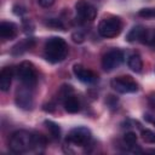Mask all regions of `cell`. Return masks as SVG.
<instances>
[{
  "label": "cell",
  "mask_w": 155,
  "mask_h": 155,
  "mask_svg": "<svg viewBox=\"0 0 155 155\" xmlns=\"http://www.w3.org/2000/svg\"><path fill=\"white\" fill-rule=\"evenodd\" d=\"M148 104L153 110H155V92H151L148 96Z\"/></svg>",
  "instance_id": "7402d4cb"
},
{
  "label": "cell",
  "mask_w": 155,
  "mask_h": 155,
  "mask_svg": "<svg viewBox=\"0 0 155 155\" xmlns=\"http://www.w3.org/2000/svg\"><path fill=\"white\" fill-rule=\"evenodd\" d=\"M75 11L80 21H84V22H92L97 16L96 7L87 0H79L75 4Z\"/></svg>",
  "instance_id": "9c48e42d"
},
{
  "label": "cell",
  "mask_w": 155,
  "mask_h": 155,
  "mask_svg": "<svg viewBox=\"0 0 155 155\" xmlns=\"http://www.w3.org/2000/svg\"><path fill=\"white\" fill-rule=\"evenodd\" d=\"M58 96L63 103L65 111L70 114H75L80 110V101L78 96L74 93V90L70 85H63L59 90Z\"/></svg>",
  "instance_id": "5b68a950"
},
{
  "label": "cell",
  "mask_w": 155,
  "mask_h": 155,
  "mask_svg": "<svg viewBox=\"0 0 155 155\" xmlns=\"http://www.w3.org/2000/svg\"><path fill=\"white\" fill-rule=\"evenodd\" d=\"M140 136L144 142L147 143H155V132H153L149 128H143L140 131Z\"/></svg>",
  "instance_id": "d6986e66"
},
{
  "label": "cell",
  "mask_w": 155,
  "mask_h": 155,
  "mask_svg": "<svg viewBox=\"0 0 155 155\" xmlns=\"http://www.w3.org/2000/svg\"><path fill=\"white\" fill-rule=\"evenodd\" d=\"M127 65L128 68L134 71V73H140L142 71V68H143V62H142V58L139 54L137 53H132L128 59H127Z\"/></svg>",
  "instance_id": "2e32d148"
},
{
  "label": "cell",
  "mask_w": 155,
  "mask_h": 155,
  "mask_svg": "<svg viewBox=\"0 0 155 155\" xmlns=\"http://www.w3.org/2000/svg\"><path fill=\"white\" fill-rule=\"evenodd\" d=\"M47 144L45 136L40 133L29 132L25 130L16 131L11 134L8 140V147L11 151L16 154H25L29 151L41 153Z\"/></svg>",
  "instance_id": "6da1fadb"
},
{
  "label": "cell",
  "mask_w": 155,
  "mask_h": 155,
  "mask_svg": "<svg viewBox=\"0 0 155 155\" xmlns=\"http://www.w3.org/2000/svg\"><path fill=\"white\" fill-rule=\"evenodd\" d=\"M17 34H18V27L13 22L2 21L0 23V38L2 39V41L15 39Z\"/></svg>",
  "instance_id": "7c38bea8"
},
{
  "label": "cell",
  "mask_w": 155,
  "mask_h": 155,
  "mask_svg": "<svg viewBox=\"0 0 155 155\" xmlns=\"http://www.w3.org/2000/svg\"><path fill=\"white\" fill-rule=\"evenodd\" d=\"M143 29H144V25H140V24L133 27V28L128 31V34H127V36H126V40H127L128 42H136V41L139 42V39H140V35H142Z\"/></svg>",
  "instance_id": "ac0fdd59"
},
{
  "label": "cell",
  "mask_w": 155,
  "mask_h": 155,
  "mask_svg": "<svg viewBox=\"0 0 155 155\" xmlns=\"http://www.w3.org/2000/svg\"><path fill=\"white\" fill-rule=\"evenodd\" d=\"M122 30V22L116 16L104 17L98 24V33L101 36L110 39L117 36Z\"/></svg>",
  "instance_id": "277c9868"
},
{
  "label": "cell",
  "mask_w": 155,
  "mask_h": 155,
  "mask_svg": "<svg viewBox=\"0 0 155 155\" xmlns=\"http://www.w3.org/2000/svg\"><path fill=\"white\" fill-rule=\"evenodd\" d=\"M54 1L56 0H38L39 5L42 6V7H50V6H52L54 4Z\"/></svg>",
  "instance_id": "603a6c76"
},
{
  "label": "cell",
  "mask_w": 155,
  "mask_h": 155,
  "mask_svg": "<svg viewBox=\"0 0 155 155\" xmlns=\"http://www.w3.org/2000/svg\"><path fill=\"white\" fill-rule=\"evenodd\" d=\"M144 117H145V119H147L148 121H150L151 124H154V125H155V119H151V117H149V115H145Z\"/></svg>",
  "instance_id": "cb8c5ba5"
},
{
  "label": "cell",
  "mask_w": 155,
  "mask_h": 155,
  "mask_svg": "<svg viewBox=\"0 0 155 155\" xmlns=\"http://www.w3.org/2000/svg\"><path fill=\"white\" fill-rule=\"evenodd\" d=\"M71 38H73V40H74L75 42H82L84 39H85V36H84V34H82L81 31H75V33H73Z\"/></svg>",
  "instance_id": "44dd1931"
},
{
  "label": "cell",
  "mask_w": 155,
  "mask_h": 155,
  "mask_svg": "<svg viewBox=\"0 0 155 155\" xmlns=\"http://www.w3.org/2000/svg\"><path fill=\"white\" fill-rule=\"evenodd\" d=\"M16 75L22 85L33 88L38 84V71L34 64L29 61L21 62L16 68Z\"/></svg>",
  "instance_id": "3957f363"
},
{
  "label": "cell",
  "mask_w": 155,
  "mask_h": 155,
  "mask_svg": "<svg viewBox=\"0 0 155 155\" xmlns=\"http://www.w3.org/2000/svg\"><path fill=\"white\" fill-rule=\"evenodd\" d=\"M110 86L119 93H133L138 91L137 81L130 75H120L110 81Z\"/></svg>",
  "instance_id": "52a82bcc"
},
{
  "label": "cell",
  "mask_w": 155,
  "mask_h": 155,
  "mask_svg": "<svg viewBox=\"0 0 155 155\" xmlns=\"http://www.w3.org/2000/svg\"><path fill=\"white\" fill-rule=\"evenodd\" d=\"M73 73L78 78V80H80L84 84H94L96 81H98L97 74L91 69H87L82 64H74Z\"/></svg>",
  "instance_id": "8fae6325"
},
{
  "label": "cell",
  "mask_w": 155,
  "mask_h": 155,
  "mask_svg": "<svg viewBox=\"0 0 155 155\" xmlns=\"http://www.w3.org/2000/svg\"><path fill=\"white\" fill-rule=\"evenodd\" d=\"M68 45L64 39L59 36H51L46 40L44 46V56L50 63H59L68 56Z\"/></svg>",
  "instance_id": "7a4b0ae2"
},
{
  "label": "cell",
  "mask_w": 155,
  "mask_h": 155,
  "mask_svg": "<svg viewBox=\"0 0 155 155\" xmlns=\"http://www.w3.org/2000/svg\"><path fill=\"white\" fill-rule=\"evenodd\" d=\"M16 104L24 109V110H29L33 108V93H31V88L27 87L24 85H22L17 92H16Z\"/></svg>",
  "instance_id": "30bf717a"
},
{
  "label": "cell",
  "mask_w": 155,
  "mask_h": 155,
  "mask_svg": "<svg viewBox=\"0 0 155 155\" xmlns=\"http://www.w3.org/2000/svg\"><path fill=\"white\" fill-rule=\"evenodd\" d=\"M34 45H35L34 39H31V38H27V39H24V40H21L18 44H16V45L12 47L11 53H12V54H16V56L22 54V53L29 51Z\"/></svg>",
  "instance_id": "5bb4252c"
},
{
  "label": "cell",
  "mask_w": 155,
  "mask_h": 155,
  "mask_svg": "<svg viewBox=\"0 0 155 155\" xmlns=\"http://www.w3.org/2000/svg\"><path fill=\"white\" fill-rule=\"evenodd\" d=\"M12 76H13V69L11 67H5L2 68L0 73V90L6 92L10 90L11 82H12Z\"/></svg>",
  "instance_id": "4fadbf2b"
},
{
  "label": "cell",
  "mask_w": 155,
  "mask_h": 155,
  "mask_svg": "<svg viewBox=\"0 0 155 155\" xmlns=\"http://www.w3.org/2000/svg\"><path fill=\"white\" fill-rule=\"evenodd\" d=\"M154 69H155V68H154Z\"/></svg>",
  "instance_id": "d4e9b609"
},
{
  "label": "cell",
  "mask_w": 155,
  "mask_h": 155,
  "mask_svg": "<svg viewBox=\"0 0 155 155\" xmlns=\"http://www.w3.org/2000/svg\"><path fill=\"white\" fill-rule=\"evenodd\" d=\"M91 140H92L91 131L84 126L74 127L73 130H70V132L67 136V143L68 144L75 145V147H81V148L90 145Z\"/></svg>",
  "instance_id": "8992f818"
},
{
  "label": "cell",
  "mask_w": 155,
  "mask_h": 155,
  "mask_svg": "<svg viewBox=\"0 0 155 155\" xmlns=\"http://www.w3.org/2000/svg\"><path fill=\"white\" fill-rule=\"evenodd\" d=\"M44 125H45L46 130L48 131V133H50V136H51L52 139L58 140L61 138V128H59V126L56 122H53L51 120H45Z\"/></svg>",
  "instance_id": "e0dca14e"
},
{
  "label": "cell",
  "mask_w": 155,
  "mask_h": 155,
  "mask_svg": "<svg viewBox=\"0 0 155 155\" xmlns=\"http://www.w3.org/2000/svg\"><path fill=\"white\" fill-rule=\"evenodd\" d=\"M124 52L119 48H113L110 51H108L103 58H102V68L105 71H111L114 69H116L122 62H124Z\"/></svg>",
  "instance_id": "ba28073f"
},
{
  "label": "cell",
  "mask_w": 155,
  "mask_h": 155,
  "mask_svg": "<svg viewBox=\"0 0 155 155\" xmlns=\"http://www.w3.org/2000/svg\"><path fill=\"white\" fill-rule=\"evenodd\" d=\"M138 15L144 18H153L155 17V8H143L138 12Z\"/></svg>",
  "instance_id": "ffe728a7"
},
{
  "label": "cell",
  "mask_w": 155,
  "mask_h": 155,
  "mask_svg": "<svg viewBox=\"0 0 155 155\" xmlns=\"http://www.w3.org/2000/svg\"><path fill=\"white\" fill-rule=\"evenodd\" d=\"M139 42L155 47V28H145L144 27L140 39H139Z\"/></svg>",
  "instance_id": "9a60e30c"
}]
</instances>
